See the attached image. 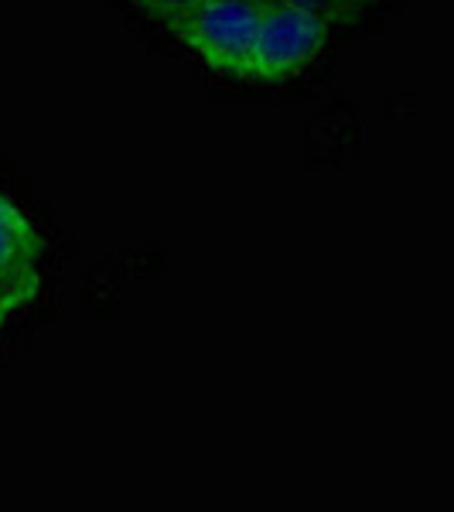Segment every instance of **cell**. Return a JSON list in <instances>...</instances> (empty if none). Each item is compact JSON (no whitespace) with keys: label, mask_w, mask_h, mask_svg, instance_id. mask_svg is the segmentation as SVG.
<instances>
[{"label":"cell","mask_w":454,"mask_h":512,"mask_svg":"<svg viewBox=\"0 0 454 512\" xmlns=\"http://www.w3.org/2000/svg\"><path fill=\"white\" fill-rule=\"evenodd\" d=\"M263 0H195L171 35L209 65L212 72L246 82Z\"/></svg>","instance_id":"2"},{"label":"cell","mask_w":454,"mask_h":512,"mask_svg":"<svg viewBox=\"0 0 454 512\" xmlns=\"http://www.w3.org/2000/svg\"><path fill=\"white\" fill-rule=\"evenodd\" d=\"M11 301H7V297L4 294H0V332H4V321H7V315H11Z\"/></svg>","instance_id":"6"},{"label":"cell","mask_w":454,"mask_h":512,"mask_svg":"<svg viewBox=\"0 0 454 512\" xmlns=\"http://www.w3.org/2000/svg\"><path fill=\"white\" fill-rule=\"evenodd\" d=\"M291 4L318 14L321 21L335 24V21H345V18H352V14H359L362 7H369L373 0H291Z\"/></svg>","instance_id":"5"},{"label":"cell","mask_w":454,"mask_h":512,"mask_svg":"<svg viewBox=\"0 0 454 512\" xmlns=\"http://www.w3.org/2000/svg\"><path fill=\"white\" fill-rule=\"evenodd\" d=\"M41 236L28 216L0 195V294L11 308H24L38 297L41 287Z\"/></svg>","instance_id":"3"},{"label":"cell","mask_w":454,"mask_h":512,"mask_svg":"<svg viewBox=\"0 0 454 512\" xmlns=\"http://www.w3.org/2000/svg\"><path fill=\"white\" fill-rule=\"evenodd\" d=\"M137 11H144L151 21H158L164 31H171L175 24L192 11L195 0H130Z\"/></svg>","instance_id":"4"},{"label":"cell","mask_w":454,"mask_h":512,"mask_svg":"<svg viewBox=\"0 0 454 512\" xmlns=\"http://www.w3.org/2000/svg\"><path fill=\"white\" fill-rule=\"evenodd\" d=\"M328 28L332 24L291 0H263L246 82L280 86V82L301 76L325 52Z\"/></svg>","instance_id":"1"}]
</instances>
